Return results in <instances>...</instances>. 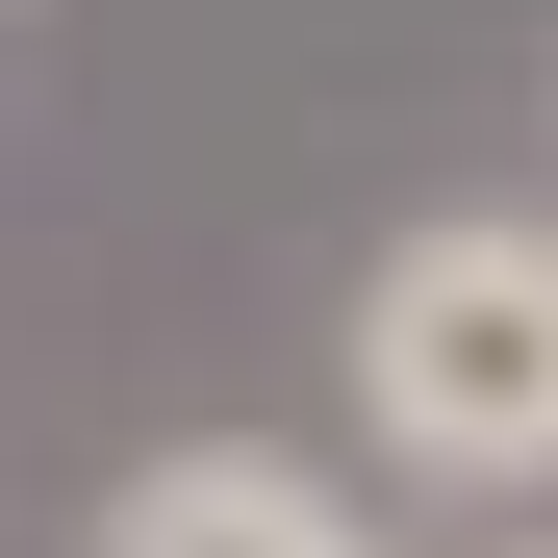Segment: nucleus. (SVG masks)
I'll return each mask as SVG.
<instances>
[{"mask_svg": "<svg viewBox=\"0 0 558 558\" xmlns=\"http://www.w3.org/2000/svg\"><path fill=\"white\" fill-rule=\"evenodd\" d=\"M355 381H381L407 457L533 483V457H558V229H407L381 305H355Z\"/></svg>", "mask_w": 558, "mask_h": 558, "instance_id": "1", "label": "nucleus"}, {"mask_svg": "<svg viewBox=\"0 0 558 558\" xmlns=\"http://www.w3.org/2000/svg\"><path fill=\"white\" fill-rule=\"evenodd\" d=\"M102 558H355V533H330V483H305V457H153Z\"/></svg>", "mask_w": 558, "mask_h": 558, "instance_id": "2", "label": "nucleus"}]
</instances>
